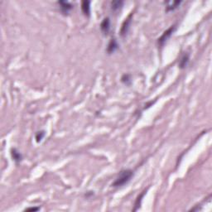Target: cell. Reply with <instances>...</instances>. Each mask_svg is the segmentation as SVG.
Masks as SVG:
<instances>
[{"label":"cell","instance_id":"obj_1","mask_svg":"<svg viewBox=\"0 0 212 212\" xmlns=\"http://www.w3.org/2000/svg\"><path fill=\"white\" fill-rule=\"evenodd\" d=\"M133 176V172L130 169H124L119 172V175L115 179V181L113 182L112 186L114 187H119L123 186L131 180Z\"/></svg>","mask_w":212,"mask_h":212},{"label":"cell","instance_id":"obj_2","mask_svg":"<svg viewBox=\"0 0 212 212\" xmlns=\"http://www.w3.org/2000/svg\"><path fill=\"white\" fill-rule=\"evenodd\" d=\"M176 30V26L173 25V26H172L171 27H169L168 29L167 30V31H165L164 33H163V34H162V36H160L158 38V40H157V42H158V45L159 46H162L164 44H165V42L167 41V40L169 39V37L172 36V34L173 33H174V31Z\"/></svg>","mask_w":212,"mask_h":212},{"label":"cell","instance_id":"obj_3","mask_svg":"<svg viewBox=\"0 0 212 212\" xmlns=\"http://www.w3.org/2000/svg\"><path fill=\"white\" fill-rule=\"evenodd\" d=\"M57 3L59 4L61 12L65 14H67L73 8V6L70 4V3L66 2V1H58Z\"/></svg>","mask_w":212,"mask_h":212},{"label":"cell","instance_id":"obj_4","mask_svg":"<svg viewBox=\"0 0 212 212\" xmlns=\"http://www.w3.org/2000/svg\"><path fill=\"white\" fill-rule=\"evenodd\" d=\"M100 29L104 35H107L109 33V30H110V20L109 17L104 18L102 23L100 24Z\"/></svg>","mask_w":212,"mask_h":212},{"label":"cell","instance_id":"obj_5","mask_svg":"<svg viewBox=\"0 0 212 212\" xmlns=\"http://www.w3.org/2000/svg\"><path fill=\"white\" fill-rule=\"evenodd\" d=\"M118 46H119V45L117 43V41L114 38L111 39V41L109 42V45H108V47H107V52L109 54L114 52L116 50L118 49Z\"/></svg>","mask_w":212,"mask_h":212},{"label":"cell","instance_id":"obj_6","mask_svg":"<svg viewBox=\"0 0 212 212\" xmlns=\"http://www.w3.org/2000/svg\"><path fill=\"white\" fill-rule=\"evenodd\" d=\"M81 10L86 16H89L90 13V2L89 1H83L81 3Z\"/></svg>","mask_w":212,"mask_h":212},{"label":"cell","instance_id":"obj_7","mask_svg":"<svg viewBox=\"0 0 212 212\" xmlns=\"http://www.w3.org/2000/svg\"><path fill=\"white\" fill-rule=\"evenodd\" d=\"M130 17H131V16H129V17L126 19L125 22L123 23V24L122 27H121V31H120L121 36H125L126 34H127V33H128V31H129V25H130V23H131Z\"/></svg>","mask_w":212,"mask_h":212},{"label":"cell","instance_id":"obj_8","mask_svg":"<svg viewBox=\"0 0 212 212\" xmlns=\"http://www.w3.org/2000/svg\"><path fill=\"white\" fill-rule=\"evenodd\" d=\"M188 62L189 54L186 53V54H184V55L182 56V58H181L180 61H179V67H180L181 69H184V68L186 67V66L188 65Z\"/></svg>","mask_w":212,"mask_h":212},{"label":"cell","instance_id":"obj_9","mask_svg":"<svg viewBox=\"0 0 212 212\" xmlns=\"http://www.w3.org/2000/svg\"><path fill=\"white\" fill-rule=\"evenodd\" d=\"M11 155H12V157L13 158V160L16 162H19L23 159L22 154L16 148H12V150H11Z\"/></svg>","mask_w":212,"mask_h":212},{"label":"cell","instance_id":"obj_10","mask_svg":"<svg viewBox=\"0 0 212 212\" xmlns=\"http://www.w3.org/2000/svg\"><path fill=\"white\" fill-rule=\"evenodd\" d=\"M123 1H113L111 2V9L113 11H118L123 7Z\"/></svg>","mask_w":212,"mask_h":212},{"label":"cell","instance_id":"obj_11","mask_svg":"<svg viewBox=\"0 0 212 212\" xmlns=\"http://www.w3.org/2000/svg\"><path fill=\"white\" fill-rule=\"evenodd\" d=\"M182 3V2H172V3H169L167 7V12L168 11H172V10L176 9L177 7H179V5Z\"/></svg>","mask_w":212,"mask_h":212},{"label":"cell","instance_id":"obj_12","mask_svg":"<svg viewBox=\"0 0 212 212\" xmlns=\"http://www.w3.org/2000/svg\"><path fill=\"white\" fill-rule=\"evenodd\" d=\"M144 194H145V192H143L141 194V195H139V197L137 198V200H136V202H135V208L133 209V210H137L140 207V205H141V201H142V198L143 197V195H144Z\"/></svg>","mask_w":212,"mask_h":212},{"label":"cell","instance_id":"obj_13","mask_svg":"<svg viewBox=\"0 0 212 212\" xmlns=\"http://www.w3.org/2000/svg\"><path fill=\"white\" fill-rule=\"evenodd\" d=\"M44 136H45V132H44V131H41V132H36V142H41V141L42 140L43 138H44Z\"/></svg>","mask_w":212,"mask_h":212},{"label":"cell","instance_id":"obj_14","mask_svg":"<svg viewBox=\"0 0 212 212\" xmlns=\"http://www.w3.org/2000/svg\"><path fill=\"white\" fill-rule=\"evenodd\" d=\"M121 80H122V82H123L126 85H129V82H130V76L129 75H124Z\"/></svg>","mask_w":212,"mask_h":212},{"label":"cell","instance_id":"obj_15","mask_svg":"<svg viewBox=\"0 0 212 212\" xmlns=\"http://www.w3.org/2000/svg\"><path fill=\"white\" fill-rule=\"evenodd\" d=\"M39 210V208L38 207H29V208H26L25 210H27V211H29V210H32V211H36V210Z\"/></svg>","mask_w":212,"mask_h":212}]
</instances>
